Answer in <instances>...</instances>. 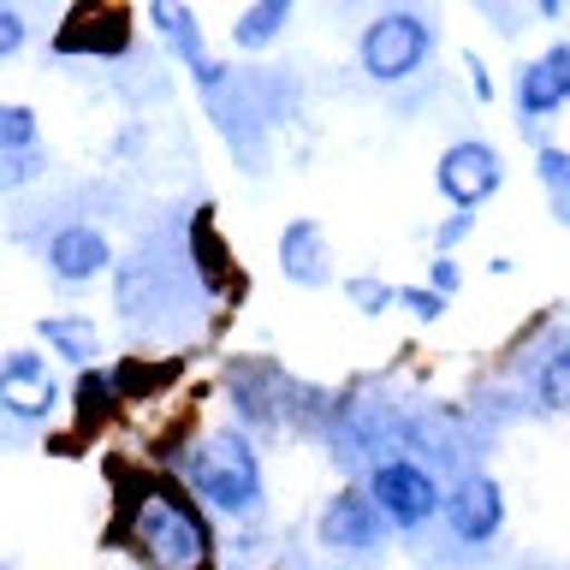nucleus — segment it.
Returning <instances> with one entry per match:
<instances>
[{"label":"nucleus","instance_id":"obj_1","mask_svg":"<svg viewBox=\"0 0 570 570\" xmlns=\"http://www.w3.org/2000/svg\"><path fill=\"white\" fill-rule=\"evenodd\" d=\"M155 470H167L208 517H220L232 529H256L267 517V470L256 434H244L238 422H173L167 434L149 445Z\"/></svg>","mask_w":570,"mask_h":570},{"label":"nucleus","instance_id":"obj_2","mask_svg":"<svg viewBox=\"0 0 570 570\" xmlns=\"http://www.w3.org/2000/svg\"><path fill=\"white\" fill-rule=\"evenodd\" d=\"M114 541L142 570H220V529L167 470L114 463Z\"/></svg>","mask_w":570,"mask_h":570},{"label":"nucleus","instance_id":"obj_3","mask_svg":"<svg viewBox=\"0 0 570 570\" xmlns=\"http://www.w3.org/2000/svg\"><path fill=\"white\" fill-rule=\"evenodd\" d=\"M434 48H440V12L434 7H386L363 18L356 30V71L368 83H410L434 66Z\"/></svg>","mask_w":570,"mask_h":570},{"label":"nucleus","instance_id":"obj_4","mask_svg":"<svg viewBox=\"0 0 570 570\" xmlns=\"http://www.w3.org/2000/svg\"><path fill=\"white\" fill-rule=\"evenodd\" d=\"M356 488L368 493L374 511H381L386 534H428L440 523V505H445V475L428 458H416V452L368 458V470H363Z\"/></svg>","mask_w":570,"mask_h":570},{"label":"nucleus","instance_id":"obj_5","mask_svg":"<svg viewBox=\"0 0 570 570\" xmlns=\"http://www.w3.org/2000/svg\"><path fill=\"white\" fill-rule=\"evenodd\" d=\"M458 552H493L499 534H505V488L488 470H463L452 488H445L440 523H434Z\"/></svg>","mask_w":570,"mask_h":570},{"label":"nucleus","instance_id":"obj_6","mask_svg":"<svg viewBox=\"0 0 570 570\" xmlns=\"http://www.w3.org/2000/svg\"><path fill=\"white\" fill-rule=\"evenodd\" d=\"M66 386L71 381H60V363H53L42 345H18V351L0 356V416L42 428V422H53V410L66 404Z\"/></svg>","mask_w":570,"mask_h":570},{"label":"nucleus","instance_id":"obj_7","mask_svg":"<svg viewBox=\"0 0 570 570\" xmlns=\"http://www.w3.org/2000/svg\"><path fill=\"white\" fill-rule=\"evenodd\" d=\"M434 190L445 196L452 214H481L505 190V160L488 137H452L440 149V167H434Z\"/></svg>","mask_w":570,"mask_h":570},{"label":"nucleus","instance_id":"obj_8","mask_svg":"<svg viewBox=\"0 0 570 570\" xmlns=\"http://www.w3.org/2000/svg\"><path fill=\"white\" fill-rule=\"evenodd\" d=\"M315 541H321V552H333V559H381L392 534L381 523V511L368 505V493L356 488V481H345V488H333L321 499Z\"/></svg>","mask_w":570,"mask_h":570},{"label":"nucleus","instance_id":"obj_9","mask_svg":"<svg viewBox=\"0 0 570 570\" xmlns=\"http://www.w3.org/2000/svg\"><path fill=\"white\" fill-rule=\"evenodd\" d=\"M564 107H570V36L547 42L534 60H517V71H511V114L523 131H541Z\"/></svg>","mask_w":570,"mask_h":570},{"label":"nucleus","instance_id":"obj_10","mask_svg":"<svg viewBox=\"0 0 570 570\" xmlns=\"http://www.w3.org/2000/svg\"><path fill=\"white\" fill-rule=\"evenodd\" d=\"M114 232L96 226V220H60L42 244V267L60 292H83L96 285L101 274H114Z\"/></svg>","mask_w":570,"mask_h":570},{"label":"nucleus","instance_id":"obj_11","mask_svg":"<svg viewBox=\"0 0 570 570\" xmlns=\"http://www.w3.org/2000/svg\"><path fill=\"white\" fill-rule=\"evenodd\" d=\"M60 60H125L131 53V12L119 7H71L66 24L53 30Z\"/></svg>","mask_w":570,"mask_h":570},{"label":"nucleus","instance_id":"obj_12","mask_svg":"<svg viewBox=\"0 0 570 570\" xmlns=\"http://www.w3.org/2000/svg\"><path fill=\"white\" fill-rule=\"evenodd\" d=\"M48 173L42 119L24 101H0V190H30Z\"/></svg>","mask_w":570,"mask_h":570},{"label":"nucleus","instance_id":"obj_13","mask_svg":"<svg viewBox=\"0 0 570 570\" xmlns=\"http://www.w3.org/2000/svg\"><path fill=\"white\" fill-rule=\"evenodd\" d=\"M274 262H279L285 285H297V292H321V285H333V238H327V226L309 220V214L285 220L279 238H274Z\"/></svg>","mask_w":570,"mask_h":570},{"label":"nucleus","instance_id":"obj_14","mask_svg":"<svg viewBox=\"0 0 570 570\" xmlns=\"http://www.w3.org/2000/svg\"><path fill=\"white\" fill-rule=\"evenodd\" d=\"M185 256H190V279L203 285L208 297H244V274H232V262H226V244H220V232H214V214L208 208H196L190 214V226H185Z\"/></svg>","mask_w":570,"mask_h":570},{"label":"nucleus","instance_id":"obj_15","mask_svg":"<svg viewBox=\"0 0 570 570\" xmlns=\"http://www.w3.org/2000/svg\"><path fill=\"white\" fill-rule=\"evenodd\" d=\"M523 404L541 416H564L570 410V333L547 338L523 368Z\"/></svg>","mask_w":570,"mask_h":570},{"label":"nucleus","instance_id":"obj_16","mask_svg":"<svg viewBox=\"0 0 570 570\" xmlns=\"http://www.w3.org/2000/svg\"><path fill=\"white\" fill-rule=\"evenodd\" d=\"M142 24L155 30V42L167 48V60H178L185 71H196L203 60H214L203 18H196L190 7H178V0H149V7H142Z\"/></svg>","mask_w":570,"mask_h":570},{"label":"nucleus","instance_id":"obj_17","mask_svg":"<svg viewBox=\"0 0 570 570\" xmlns=\"http://www.w3.org/2000/svg\"><path fill=\"white\" fill-rule=\"evenodd\" d=\"M36 338H42V351L53 356V363H66V368H101V327L89 315H42L36 321Z\"/></svg>","mask_w":570,"mask_h":570},{"label":"nucleus","instance_id":"obj_18","mask_svg":"<svg viewBox=\"0 0 570 570\" xmlns=\"http://www.w3.org/2000/svg\"><path fill=\"white\" fill-rule=\"evenodd\" d=\"M297 18V0H249V7L232 12V48L244 60H262L267 48H279V36L292 30Z\"/></svg>","mask_w":570,"mask_h":570},{"label":"nucleus","instance_id":"obj_19","mask_svg":"<svg viewBox=\"0 0 570 570\" xmlns=\"http://www.w3.org/2000/svg\"><path fill=\"white\" fill-rule=\"evenodd\" d=\"M114 392H119V404L131 410V404H149V399H160V392H167L178 374H185V356H119L114 368Z\"/></svg>","mask_w":570,"mask_h":570},{"label":"nucleus","instance_id":"obj_20","mask_svg":"<svg viewBox=\"0 0 570 570\" xmlns=\"http://www.w3.org/2000/svg\"><path fill=\"white\" fill-rule=\"evenodd\" d=\"M66 404H71V428H78L83 440H96L101 428H114V416H119V392H114V374L107 368H83L78 381L66 386Z\"/></svg>","mask_w":570,"mask_h":570},{"label":"nucleus","instance_id":"obj_21","mask_svg":"<svg viewBox=\"0 0 570 570\" xmlns=\"http://www.w3.org/2000/svg\"><path fill=\"white\" fill-rule=\"evenodd\" d=\"M338 292H345V303H351L356 315H368V321H381V315L399 309V285H392V279H374V274H351Z\"/></svg>","mask_w":570,"mask_h":570},{"label":"nucleus","instance_id":"obj_22","mask_svg":"<svg viewBox=\"0 0 570 570\" xmlns=\"http://www.w3.org/2000/svg\"><path fill=\"white\" fill-rule=\"evenodd\" d=\"M534 178H541L547 203H570V149L564 142H534Z\"/></svg>","mask_w":570,"mask_h":570},{"label":"nucleus","instance_id":"obj_23","mask_svg":"<svg viewBox=\"0 0 570 570\" xmlns=\"http://www.w3.org/2000/svg\"><path fill=\"white\" fill-rule=\"evenodd\" d=\"M24 48H30V18L12 0H0V66H12Z\"/></svg>","mask_w":570,"mask_h":570},{"label":"nucleus","instance_id":"obj_24","mask_svg":"<svg viewBox=\"0 0 570 570\" xmlns=\"http://www.w3.org/2000/svg\"><path fill=\"white\" fill-rule=\"evenodd\" d=\"M399 309H404V315H416L422 327H434V321L445 315V297H440V292H428V285H399Z\"/></svg>","mask_w":570,"mask_h":570},{"label":"nucleus","instance_id":"obj_25","mask_svg":"<svg viewBox=\"0 0 570 570\" xmlns=\"http://www.w3.org/2000/svg\"><path fill=\"white\" fill-rule=\"evenodd\" d=\"M475 238V214H445V220L434 226V249L440 256H452L458 244H470Z\"/></svg>","mask_w":570,"mask_h":570},{"label":"nucleus","instance_id":"obj_26","mask_svg":"<svg viewBox=\"0 0 570 570\" xmlns=\"http://www.w3.org/2000/svg\"><path fill=\"white\" fill-rule=\"evenodd\" d=\"M428 292H440L445 303L463 292V267H458V256H434V262H428Z\"/></svg>","mask_w":570,"mask_h":570},{"label":"nucleus","instance_id":"obj_27","mask_svg":"<svg viewBox=\"0 0 570 570\" xmlns=\"http://www.w3.org/2000/svg\"><path fill=\"white\" fill-rule=\"evenodd\" d=\"M463 71H470V89H475V101H493V71H488V60H481L475 48H463Z\"/></svg>","mask_w":570,"mask_h":570},{"label":"nucleus","instance_id":"obj_28","mask_svg":"<svg viewBox=\"0 0 570 570\" xmlns=\"http://www.w3.org/2000/svg\"><path fill=\"white\" fill-rule=\"evenodd\" d=\"M552 220H559V226H570V203H552Z\"/></svg>","mask_w":570,"mask_h":570}]
</instances>
